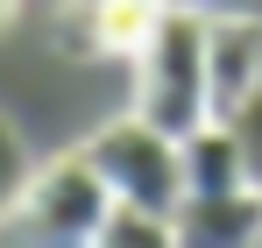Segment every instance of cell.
<instances>
[{"label":"cell","instance_id":"obj_1","mask_svg":"<svg viewBox=\"0 0 262 248\" xmlns=\"http://www.w3.org/2000/svg\"><path fill=\"white\" fill-rule=\"evenodd\" d=\"M206 36L213 22L191 7V0H170L156 14L149 43L135 50V114L170 135H191V128L213 121V64H206Z\"/></svg>","mask_w":262,"mask_h":248},{"label":"cell","instance_id":"obj_2","mask_svg":"<svg viewBox=\"0 0 262 248\" xmlns=\"http://www.w3.org/2000/svg\"><path fill=\"white\" fill-rule=\"evenodd\" d=\"M106 213H114V184L99 177V163L85 149H64L29 177L21 206L0 220V241H36V248H85L92 241L99 248Z\"/></svg>","mask_w":262,"mask_h":248},{"label":"cell","instance_id":"obj_9","mask_svg":"<svg viewBox=\"0 0 262 248\" xmlns=\"http://www.w3.org/2000/svg\"><path fill=\"white\" fill-rule=\"evenodd\" d=\"M29 177H36V163H29V149H21V135H14V121L0 114V220H7L14 206H21Z\"/></svg>","mask_w":262,"mask_h":248},{"label":"cell","instance_id":"obj_11","mask_svg":"<svg viewBox=\"0 0 262 248\" xmlns=\"http://www.w3.org/2000/svg\"><path fill=\"white\" fill-rule=\"evenodd\" d=\"M206 22H220V14H248V22H262V0H191Z\"/></svg>","mask_w":262,"mask_h":248},{"label":"cell","instance_id":"obj_6","mask_svg":"<svg viewBox=\"0 0 262 248\" xmlns=\"http://www.w3.org/2000/svg\"><path fill=\"white\" fill-rule=\"evenodd\" d=\"M163 7L170 0H71L64 14H71V43H85L99 57H135Z\"/></svg>","mask_w":262,"mask_h":248},{"label":"cell","instance_id":"obj_7","mask_svg":"<svg viewBox=\"0 0 262 248\" xmlns=\"http://www.w3.org/2000/svg\"><path fill=\"white\" fill-rule=\"evenodd\" d=\"M234 184H255L248 177V149L227 121H206L184 135V192H234Z\"/></svg>","mask_w":262,"mask_h":248},{"label":"cell","instance_id":"obj_5","mask_svg":"<svg viewBox=\"0 0 262 248\" xmlns=\"http://www.w3.org/2000/svg\"><path fill=\"white\" fill-rule=\"evenodd\" d=\"M206 64H213V121H227L248 99V85L262 78V22L220 14L213 36H206Z\"/></svg>","mask_w":262,"mask_h":248},{"label":"cell","instance_id":"obj_3","mask_svg":"<svg viewBox=\"0 0 262 248\" xmlns=\"http://www.w3.org/2000/svg\"><path fill=\"white\" fill-rule=\"evenodd\" d=\"M85 156L99 163V177L114 184V199L149 206V213H177L184 206V135H170V128L128 114V121L99 128L85 142Z\"/></svg>","mask_w":262,"mask_h":248},{"label":"cell","instance_id":"obj_10","mask_svg":"<svg viewBox=\"0 0 262 248\" xmlns=\"http://www.w3.org/2000/svg\"><path fill=\"white\" fill-rule=\"evenodd\" d=\"M227 128L241 135V149H248V177L262 184V78L248 85V99H241V107L227 114Z\"/></svg>","mask_w":262,"mask_h":248},{"label":"cell","instance_id":"obj_4","mask_svg":"<svg viewBox=\"0 0 262 248\" xmlns=\"http://www.w3.org/2000/svg\"><path fill=\"white\" fill-rule=\"evenodd\" d=\"M170 227H177V241H191V248H248V241H262V184L184 192Z\"/></svg>","mask_w":262,"mask_h":248},{"label":"cell","instance_id":"obj_8","mask_svg":"<svg viewBox=\"0 0 262 248\" xmlns=\"http://www.w3.org/2000/svg\"><path fill=\"white\" fill-rule=\"evenodd\" d=\"M170 241H177L170 213L128 206V199H114V213H106V227H99V248H170Z\"/></svg>","mask_w":262,"mask_h":248},{"label":"cell","instance_id":"obj_12","mask_svg":"<svg viewBox=\"0 0 262 248\" xmlns=\"http://www.w3.org/2000/svg\"><path fill=\"white\" fill-rule=\"evenodd\" d=\"M7 14H14V0H0V22H7Z\"/></svg>","mask_w":262,"mask_h":248}]
</instances>
